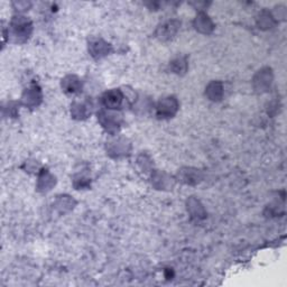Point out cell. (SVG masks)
I'll use <instances>...</instances> for the list:
<instances>
[{
    "label": "cell",
    "mask_w": 287,
    "mask_h": 287,
    "mask_svg": "<svg viewBox=\"0 0 287 287\" xmlns=\"http://www.w3.org/2000/svg\"><path fill=\"white\" fill-rule=\"evenodd\" d=\"M33 32V24L25 16H15L10 23L11 37L16 43L26 42Z\"/></svg>",
    "instance_id": "6da1fadb"
},
{
    "label": "cell",
    "mask_w": 287,
    "mask_h": 287,
    "mask_svg": "<svg viewBox=\"0 0 287 287\" xmlns=\"http://www.w3.org/2000/svg\"><path fill=\"white\" fill-rule=\"evenodd\" d=\"M98 120H99V123L102 125V127L110 133L117 132L120 129L121 124H123L121 114L118 112H114L113 110L108 109H103L98 113Z\"/></svg>",
    "instance_id": "7a4b0ae2"
},
{
    "label": "cell",
    "mask_w": 287,
    "mask_h": 287,
    "mask_svg": "<svg viewBox=\"0 0 287 287\" xmlns=\"http://www.w3.org/2000/svg\"><path fill=\"white\" fill-rule=\"evenodd\" d=\"M179 101L175 97L163 98L156 106V114L160 119H169L174 117L179 110Z\"/></svg>",
    "instance_id": "3957f363"
},
{
    "label": "cell",
    "mask_w": 287,
    "mask_h": 287,
    "mask_svg": "<svg viewBox=\"0 0 287 287\" xmlns=\"http://www.w3.org/2000/svg\"><path fill=\"white\" fill-rule=\"evenodd\" d=\"M273 82V72L270 68H265L258 71L254 78V88L259 93L267 92L271 89Z\"/></svg>",
    "instance_id": "277c9868"
},
{
    "label": "cell",
    "mask_w": 287,
    "mask_h": 287,
    "mask_svg": "<svg viewBox=\"0 0 287 287\" xmlns=\"http://www.w3.org/2000/svg\"><path fill=\"white\" fill-rule=\"evenodd\" d=\"M125 95L120 89H112L102 95V105L108 110H117L123 105Z\"/></svg>",
    "instance_id": "5b68a950"
},
{
    "label": "cell",
    "mask_w": 287,
    "mask_h": 287,
    "mask_svg": "<svg viewBox=\"0 0 287 287\" xmlns=\"http://www.w3.org/2000/svg\"><path fill=\"white\" fill-rule=\"evenodd\" d=\"M181 23L176 20H172L163 23L161 26L156 29V37L161 41H169L172 40L176 33L179 32Z\"/></svg>",
    "instance_id": "8992f818"
},
{
    "label": "cell",
    "mask_w": 287,
    "mask_h": 287,
    "mask_svg": "<svg viewBox=\"0 0 287 287\" xmlns=\"http://www.w3.org/2000/svg\"><path fill=\"white\" fill-rule=\"evenodd\" d=\"M107 150L108 154L111 157L119 158L129 154L130 144L125 138H116L108 143Z\"/></svg>",
    "instance_id": "52a82bcc"
},
{
    "label": "cell",
    "mask_w": 287,
    "mask_h": 287,
    "mask_svg": "<svg viewBox=\"0 0 287 287\" xmlns=\"http://www.w3.org/2000/svg\"><path fill=\"white\" fill-rule=\"evenodd\" d=\"M42 98L43 95H42L41 88L39 85L33 84L24 91V93L22 95V102L24 106H26L28 108H35L42 102Z\"/></svg>",
    "instance_id": "ba28073f"
},
{
    "label": "cell",
    "mask_w": 287,
    "mask_h": 287,
    "mask_svg": "<svg viewBox=\"0 0 287 287\" xmlns=\"http://www.w3.org/2000/svg\"><path fill=\"white\" fill-rule=\"evenodd\" d=\"M89 52L91 56L99 60L110 54V52H111V45L102 39H92L89 42Z\"/></svg>",
    "instance_id": "9c48e42d"
},
{
    "label": "cell",
    "mask_w": 287,
    "mask_h": 287,
    "mask_svg": "<svg viewBox=\"0 0 287 287\" xmlns=\"http://www.w3.org/2000/svg\"><path fill=\"white\" fill-rule=\"evenodd\" d=\"M194 27L201 34H210L215 29V25L211 18L203 11H200L197 18L194 20Z\"/></svg>",
    "instance_id": "30bf717a"
},
{
    "label": "cell",
    "mask_w": 287,
    "mask_h": 287,
    "mask_svg": "<svg viewBox=\"0 0 287 287\" xmlns=\"http://www.w3.org/2000/svg\"><path fill=\"white\" fill-rule=\"evenodd\" d=\"M62 89L68 94H76L82 90V81L76 75H68L62 80Z\"/></svg>",
    "instance_id": "8fae6325"
},
{
    "label": "cell",
    "mask_w": 287,
    "mask_h": 287,
    "mask_svg": "<svg viewBox=\"0 0 287 287\" xmlns=\"http://www.w3.org/2000/svg\"><path fill=\"white\" fill-rule=\"evenodd\" d=\"M179 179L185 184L193 185L202 180V173L195 168H183L180 170Z\"/></svg>",
    "instance_id": "7c38bea8"
},
{
    "label": "cell",
    "mask_w": 287,
    "mask_h": 287,
    "mask_svg": "<svg viewBox=\"0 0 287 287\" xmlns=\"http://www.w3.org/2000/svg\"><path fill=\"white\" fill-rule=\"evenodd\" d=\"M71 114L78 120L87 119L91 114V105L89 102H74L71 106Z\"/></svg>",
    "instance_id": "4fadbf2b"
},
{
    "label": "cell",
    "mask_w": 287,
    "mask_h": 287,
    "mask_svg": "<svg viewBox=\"0 0 287 287\" xmlns=\"http://www.w3.org/2000/svg\"><path fill=\"white\" fill-rule=\"evenodd\" d=\"M205 95L211 101H220L223 97V85L219 81H212L207 84L205 89Z\"/></svg>",
    "instance_id": "5bb4252c"
},
{
    "label": "cell",
    "mask_w": 287,
    "mask_h": 287,
    "mask_svg": "<svg viewBox=\"0 0 287 287\" xmlns=\"http://www.w3.org/2000/svg\"><path fill=\"white\" fill-rule=\"evenodd\" d=\"M55 185V178L48 173V170L43 169L40 174L37 182V190L41 192H47Z\"/></svg>",
    "instance_id": "9a60e30c"
},
{
    "label": "cell",
    "mask_w": 287,
    "mask_h": 287,
    "mask_svg": "<svg viewBox=\"0 0 287 287\" xmlns=\"http://www.w3.org/2000/svg\"><path fill=\"white\" fill-rule=\"evenodd\" d=\"M187 210L190 211L192 218H195L198 220L205 218V211L203 209L202 204H201L200 201L195 198H191L187 201Z\"/></svg>",
    "instance_id": "2e32d148"
},
{
    "label": "cell",
    "mask_w": 287,
    "mask_h": 287,
    "mask_svg": "<svg viewBox=\"0 0 287 287\" xmlns=\"http://www.w3.org/2000/svg\"><path fill=\"white\" fill-rule=\"evenodd\" d=\"M169 69L173 73H176V74H179V75L185 74L186 71H187L186 58H183V56L176 58L175 60L172 61V62H170Z\"/></svg>",
    "instance_id": "e0dca14e"
},
{
    "label": "cell",
    "mask_w": 287,
    "mask_h": 287,
    "mask_svg": "<svg viewBox=\"0 0 287 287\" xmlns=\"http://www.w3.org/2000/svg\"><path fill=\"white\" fill-rule=\"evenodd\" d=\"M258 26L262 29H270L275 25V18L267 10H262L257 20Z\"/></svg>",
    "instance_id": "ac0fdd59"
},
{
    "label": "cell",
    "mask_w": 287,
    "mask_h": 287,
    "mask_svg": "<svg viewBox=\"0 0 287 287\" xmlns=\"http://www.w3.org/2000/svg\"><path fill=\"white\" fill-rule=\"evenodd\" d=\"M58 206H61V212L69 211L73 207V200H71L70 197H61V199L58 200Z\"/></svg>",
    "instance_id": "d6986e66"
}]
</instances>
